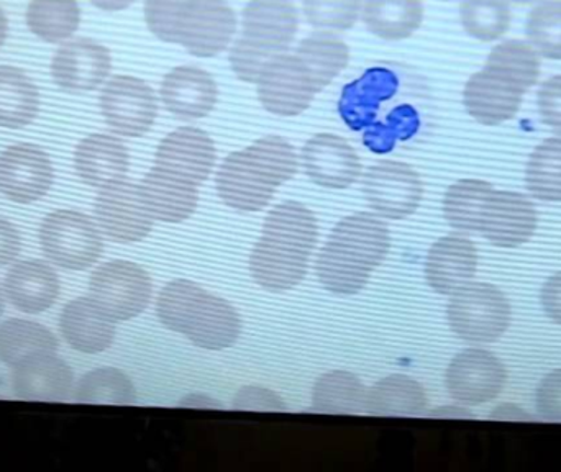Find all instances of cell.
<instances>
[{
  "mask_svg": "<svg viewBox=\"0 0 561 472\" xmlns=\"http://www.w3.org/2000/svg\"><path fill=\"white\" fill-rule=\"evenodd\" d=\"M362 7V0H302L304 15L310 25L336 32L355 26Z\"/></svg>",
  "mask_w": 561,
  "mask_h": 472,
  "instance_id": "cell-41",
  "label": "cell"
},
{
  "mask_svg": "<svg viewBox=\"0 0 561 472\" xmlns=\"http://www.w3.org/2000/svg\"><path fill=\"white\" fill-rule=\"evenodd\" d=\"M363 22L366 28L386 42H401L421 28L422 0H365Z\"/></svg>",
  "mask_w": 561,
  "mask_h": 472,
  "instance_id": "cell-28",
  "label": "cell"
},
{
  "mask_svg": "<svg viewBox=\"0 0 561 472\" xmlns=\"http://www.w3.org/2000/svg\"><path fill=\"white\" fill-rule=\"evenodd\" d=\"M503 362L484 349H465L447 369L448 394L467 405L493 401L506 384Z\"/></svg>",
  "mask_w": 561,
  "mask_h": 472,
  "instance_id": "cell-15",
  "label": "cell"
},
{
  "mask_svg": "<svg viewBox=\"0 0 561 472\" xmlns=\"http://www.w3.org/2000/svg\"><path fill=\"white\" fill-rule=\"evenodd\" d=\"M7 26H9V22H7L5 13L0 9V46L3 45L7 38Z\"/></svg>",
  "mask_w": 561,
  "mask_h": 472,
  "instance_id": "cell-50",
  "label": "cell"
},
{
  "mask_svg": "<svg viewBox=\"0 0 561 472\" xmlns=\"http://www.w3.org/2000/svg\"><path fill=\"white\" fill-rule=\"evenodd\" d=\"M48 154L35 145H15L0 154V193L20 204L42 199L53 184Z\"/></svg>",
  "mask_w": 561,
  "mask_h": 472,
  "instance_id": "cell-16",
  "label": "cell"
},
{
  "mask_svg": "<svg viewBox=\"0 0 561 472\" xmlns=\"http://www.w3.org/2000/svg\"><path fill=\"white\" fill-rule=\"evenodd\" d=\"M425 407V389L404 375L382 379L366 395V412L375 417H414L422 414Z\"/></svg>",
  "mask_w": 561,
  "mask_h": 472,
  "instance_id": "cell-29",
  "label": "cell"
},
{
  "mask_svg": "<svg viewBox=\"0 0 561 472\" xmlns=\"http://www.w3.org/2000/svg\"><path fill=\"white\" fill-rule=\"evenodd\" d=\"M297 58L304 62L319 91L325 89L348 66L350 48L340 36L319 32L304 38L296 49Z\"/></svg>",
  "mask_w": 561,
  "mask_h": 472,
  "instance_id": "cell-31",
  "label": "cell"
},
{
  "mask_svg": "<svg viewBox=\"0 0 561 472\" xmlns=\"http://www.w3.org/2000/svg\"><path fill=\"white\" fill-rule=\"evenodd\" d=\"M365 384L352 372L332 371L313 385L312 407L320 414H358L366 405Z\"/></svg>",
  "mask_w": 561,
  "mask_h": 472,
  "instance_id": "cell-33",
  "label": "cell"
},
{
  "mask_svg": "<svg viewBox=\"0 0 561 472\" xmlns=\"http://www.w3.org/2000/svg\"><path fill=\"white\" fill-rule=\"evenodd\" d=\"M75 168L84 183L102 189L127 176V148L111 135H91L76 148Z\"/></svg>",
  "mask_w": 561,
  "mask_h": 472,
  "instance_id": "cell-26",
  "label": "cell"
},
{
  "mask_svg": "<svg viewBox=\"0 0 561 472\" xmlns=\"http://www.w3.org/2000/svg\"><path fill=\"white\" fill-rule=\"evenodd\" d=\"M95 219L104 235L117 243H135L150 235L153 216L141 196L140 184L122 180L102 187Z\"/></svg>",
  "mask_w": 561,
  "mask_h": 472,
  "instance_id": "cell-12",
  "label": "cell"
},
{
  "mask_svg": "<svg viewBox=\"0 0 561 472\" xmlns=\"http://www.w3.org/2000/svg\"><path fill=\"white\" fill-rule=\"evenodd\" d=\"M101 112L112 130L124 137H141L153 127L158 114L153 89L131 76H115L101 94Z\"/></svg>",
  "mask_w": 561,
  "mask_h": 472,
  "instance_id": "cell-13",
  "label": "cell"
},
{
  "mask_svg": "<svg viewBox=\"0 0 561 472\" xmlns=\"http://www.w3.org/2000/svg\"><path fill=\"white\" fill-rule=\"evenodd\" d=\"M460 19L468 35L480 42H494L510 28V3L507 0H463Z\"/></svg>",
  "mask_w": 561,
  "mask_h": 472,
  "instance_id": "cell-38",
  "label": "cell"
},
{
  "mask_svg": "<svg viewBox=\"0 0 561 472\" xmlns=\"http://www.w3.org/2000/svg\"><path fill=\"white\" fill-rule=\"evenodd\" d=\"M197 184L153 166L140 183L141 196L154 220L181 223L193 216L199 200Z\"/></svg>",
  "mask_w": 561,
  "mask_h": 472,
  "instance_id": "cell-25",
  "label": "cell"
},
{
  "mask_svg": "<svg viewBox=\"0 0 561 472\" xmlns=\"http://www.w3.org/2000/svg\"><path fill=\"white\" fill-rule=\"evenodd\" d=\"M537 411L540 417L561 424V369L550 372L537 389Z\"/></svg>",
  "mask_w": 561,
  "mask_h": 472,
  "instance_id": "cell-43",
  "label": "cell"
},
{
  "mask_svg": "<svg viewBox=\"0 0 561 472\" xmlns=\"http://www.w3.org/2000/svg\"><path fill=\"white\" fill-rule=\"evenodd\" d=\"M477 247L460 235L440 238L425 261V277L435 292L454 296L471 283L477 273Z\"/></svg>",
  "mask_w": 561,
  "mask_h": 472,
  "instance_id": "cell-22",
  "label": "cell"
},
{
  "mask_svg": "<svg viewBox=\"0 0 561 472\" xmlns=\"http://www.w3.org/2000/svg\"><path fill=\"white\" fill-rule=\"evenodd\" d=\"M493 193V186L484 181H458L445 194V219L454 229L461 232H478L484 207Z\"/></svg>",
  "mask_w": 561,
  "mask_h": 472,
  "instance_id": "cell-35",
  "label": "cell"
},
{
  "mask_svg": "<svg viewBox=\"0 0 561 472\" xmlns=\"http://www.w3.org/2000/svg\"><path fill=\"white\" fill-rule=\"evenodd\" d=\"M58 342L55 335L39 323L12 319L0 325V361L19 366L32 356L55 353Z\"/></svg>",
  "mask_w": 561,
  "mask_h": 472,
  "instance_id": "cell-32",
  "label": "cell"
},
{
  "mask_svg": "<svg viewBox=\"0 0 561 472\" xmlns=\"http://www.w3.org/2000/svg\"><path fill=\"white\" fill-rule=\"evenodd\" d=\"M186 0H147L145 22L150 32L164 43H176V23Z\"/></svg>",
  "mask_w": 561,
  "mask_h": 472,
  "instance_id": "cell-42",
  "label": "cell"
},
{
  "mask_svg": "<svg viewBox=\"0 0 561 472\" xmlns=\"http://www.w3.org/2000/svg\"><path fill=\"white\" fill-rule=\"evenodd\" d=\"M13 392L23 401H65L75 384L72 369L55 353L32 356L15 366Z\"/></svg>",
  "mask_w": 561,
  "mask_h": 472,
  "instance_id": "cell-24",
  "label": "cell"
},
{
  "mask_svg": "<svg viewBox=\"0 0 561 472\" xmlns=\"http://www.w3.org/2000/svg\"><path fill=\"white\" fill-rule=\"evenodd\" d=\"M513 2H516V3H530V2H534V0H513Z\"/></svg>",
  "mask_w": 561,
  "mask_h": 472,
  "instance_id": "cell-52",
  "label": "cell"
},
{
  "mask_svg": "<svg viewBox=\"0 0 561 472\" xmlns=\"http://www.w3.org/2000/svg\"><path fill=\"white\" fill-rule=\"evenodd\" d=\"M5 293L20 312L39 313L55 303L59 293L58 276L42 261H22L7 274Z\"/></svg>",
  "mask_w": 561,
  "mask_h": 472,
  "instance_id": "cell-27",
  "label": "cell"
},
{
  "mask_svg": "<svg viewBox=\"0 0 561 472\" xmlns=\"http://www.w3.org/2000/svg\"><path fill=\"white\" fill-rule=\"evenodd\" d=\"M115 322L117 320L91 296L79 297L62 309L59 329L72 349L95 355L114 342Z\"/></svg>",
  "mask_w": 561,
  "mask_h": 472,
  "instance_id": "cell-23",
  "label": "cell"
},
{
  "mask_svg": "<svg viewBox=\"0 0 561 472\" xmlns=\"http://www.w3.org/2000/svg\"><path fill=\"white\" fill-rule=\"evenodd\" d=\"M302 166L310 181L329 189H345L358 180L362 163L352 145L339 135L320 134L302 148Z\"/></svg>",
  "mask_w": 561,
  "mask_h": 472,
  "instance_id": "cell-17",
  "label": "cell"
},
{
  "mask_svg": "<svg viewBox=\"0 0 561 472\" xmlns=\"http://www.w3.org/2000/svg\"><path fill=\"white\" fill-rule=\"evenodd\" d=\"M391 244L386 223L373 214L346 217L330 233L317 257L316 273L330 292L352 296L368 284Z\"/></svg>",
  "mask_w": 561,
  "mask_h": 472,
  "instance_id": "cell-4",
  "label": "cell"
},
{
  "mask_svg": "<svg viewBox=\"0 0 561 472\" xmlns=\"http://www.w3.org/2000/svg\"><path fill=\"white\" fill-rule=\"evenodd\" d=\"M111 69V51L89 38L65 43L51 62L56 84L69 92L94 91L107 79Z\"/></svg>",
  "mask_w": 561,
  "mask_h": 472,
  "instance_id": "cell-19",
  "label": "cell"
},
{
  "mask_svg": "<svg viewBox=\"0 0 561 472\" xmlns=\"http://www.w3.org/2000/svg\"><path fill=\"white\" fill-rule=\"evenodd\" d=\"M259 99L263 107L279 117H296L312 104L319 88L309 69L289 51L273 58L260 72Z\"/></svg>",
  "mask_w": 561,
  "mask_h": 472,
  "instance_id": "cell-11",
  "label": "cell"
},
{
  "mask_svg": "<svg viewBox=\"0 0 561 472\" xmlns=\"http://www.w3.org/2000/svg\"><path fill=\"white\" fill-rule=\"evenodd\" d=\"M317 241V220L306 206L284 203L266 217L262 238L250 254L256 284L272 290L294 289L307 273Z\"/></svg>",
  "mask_w": 561,
  "mask_h": 472,
  "instance_id": "cell-1",
  "label": "cell"
},
{
  "mask_svg": "<svg viewBox=\"0 0 561 472\" xmlns=\"http://www.w3.org/2000/svg\"><path fill=\"white\" fill-rule=\"evenodd\" d=\"M81 9L78 0H32L26 9V25L46 43H59L78 32Z\"/></svg>",
  "mask_w": 561,
  "mask_h": 472,
  "instance_id": "cell-34",
  "label": "cell"
},
{
  "mask_svg": "<svg viewBox=\"0 0 561 472\" xmlns=\"http://www.w3.org/2000/svg\"><path fill=\"white\" fill-rule=\"evenodd\" d=\"M537 229V210L523 194L494 191L484 207L480 230L500 247H516L530 240Z\"/></svg>",
  "mask_w": 561,
  "mask_h": 472,
  "instance_id": "cell-18",
  "label": "cell"
},
{
  "mask_svg": "<svg viewBox=\"0 0 561 472\" xmlns=\"http://www.w3.org/2000/svg\"><path fill=\"white\" fill-rule=\"evenodd\" d=\"M39 243L49 261L71 270L88 269L104 247L94 222L76 210L49 214L39 229Z\"/></svg>",
  "mask_w": 561,
  "mask_h": 472,
  "instance_id": "cell-8",
  "label": "cell"
},
{
  "mask_svg": "<svg viewBox=\"0 0 561 472\" xmlns=\"http://www.w3.org/2000/svg\"><path fill=\"white\" fill-rule=\"evenodd\" d=\"M527 36L546 58L561 59L560 0H547L530 12Z\"/></svg>",
  "mask_w": 561,
  "mask_h": 472,
  "instance_id": "cell-40",
  "label": "cell"
},
{
  "mask_svg": "<svg viewBox=\"0 0 561 472\" xmlns=\"http://www.w3.org/2000/svg\"><path fill=\"white\" fill-rule=\"evenodd\" d=\"M157 313L167 329L204 349L229 348L242 333L239 312L227 300L191 280H173L158 296Z\"/></svg>",
  "mask_w": 561,
  "mask_h": 472,
  "instance_id": "cell-5",
  "label": "cell"
},
{
  "mask_svg": "<svg viewBox=\"0 0 561 472\" xmlns=\"http://www.w3.org/2000/svg\"><path fill=\"white\" fill-rule=\"evenodd\" d=\"M242 26L243 35L230 51V62L239 79L256 82L273 58L289 51L299 15L293 0H250Z\"/></svg>",
  "mask_w": 561,
  "mask_h": 472,
  "instance_id": "cell-6",
  "label": "cell"
},
{
  "mask_svg": "<svg viewBox=\"0 0 561 472\" xmlns=\"http://www.w3.org/2000/svg\"><path fill=\"white\" fill-rule=\"evenodd\" d=\"M3 310V299H2V290H0V315H2Z\"/></svg>",
  "mask_w": 561,
  "mask_h": 472,
  "instance_id": "cell-51",
  "label": "cell"
},
{
  "mask_svg": "<svg viewBox=\"0 0 561 472\" xmlns=\"http://www.w3.org/2000/svg\"><path fill=\"white\" fill-rule=\"evenodd\" d=\"M396 88H398L396 76L385 68H378L375 89H373L371 95H368V97L355 91L352 84L346 85L345 91H343L342 102H340V111H342L343 118L353 128L363 127L366 120L371 118V111L375 114L379 102L391 97L394 94Z\"/></svg>",
  "mask_w": 561,
  "mask_h": 472,
  "instance_id": "cell-39",
  "label": "cell"
},
{
  "mask_svg": "<svg viewBox=\"0 0 561 472\" xmlns=\"http://www.w3.org/2000/svg\"><path fill=\"white\" fill-rule=\"evenodd\" d=\"M540 76V59L526 42L510 39L491 51L486 66L465 85L468 114L483 125L511 120Z\"/></svg>",
  "mask_w": 561,
  "mask_h": 472,
  "instance_id": "cell-2",
  "label": "cell"
},
{
  "mask_svg": "<svg viewBox=\"0 0 561 472\" xmlns=\"http://www.w3.org/2000/svg\"><path fill=\"white\" fill-rule=\"evenodd\" d=\"M216 157V145L206 131L184 127L178 128L161 141L154 157V166L199 186L213 173Z\"/></svg>",
  "mask_w": 561,
  "mask_h": 472,
  "instance_id": "cell-20",
  "label": "cell"
},
{
  "mask_svg": "<svg viewBox=\"0 0 561 472\" xmlns=\"http://www.w3.org/2000/svg\"><path fill=\"white\" fill-rule=\"evenodd\" d=\"M448 323L455 335L468 343H491L504 335L511 322V306L491 284H468L451 297Z\"/></svg>",
  "mask_w": 561,
  "mask_h": 472,
  "instance_id": "cell-7",
  "label": "cell"
},
{
  "mask_svg": "<svg viewBox=\"0 0 561 472\" xmlns=\"http://www.w3.org/2000/svg\"><path fill=\"white\" fill-rule=\"evenodd\" d=\"M20 233L7 220L0 219V266L12 263L20 253Z\"/></svg>",
  "mask_w": 561,
  "mask_h": 472,
  "instance_id": "cell-47",
  "label": "cell"
},
{
  "mask_svg": "<svg viewBox=\"0 0 561 472\" xmlns=\"http://www.w3.org/2000/svg\"><path fill=\"white\" fill-rule=\"evenodd\" d=\"M237 13L226 0H186L176 23V43L197 58H213L229 48Z\"/></svg>",
  "mask_w": 561,
  "mask_h": 472,
  "instance_id": "cell-9",
  "label": "cell"
},
{
  "mask_svg": "<svg viewBox=\"0 0 561 472\" xmlns=\"http://www.w3.org/2000/svg\"><path fill=\"white\" fill-rule=\"evenodd\" d=\"M539 111L542 120L561 134V76L543 82L539 91Z\"/></svg>",
  "mask_w": 561,
  "mask_h": 472,
  "instance_id": "cell-45",
  "label": "cell"
},
{
  "mask_svg": "<svg viewBox=\"0 0 561 472\" xmlns=\"http://www.w3.org/2000/svg\"><path fill=\"white\" fill-rule=\"evenodd\" d=\"M542 299L543 310L547 315L553 320V322L560 323L561 325V273L550 277L542 287Z\"/></svg>",
  "mask_w": 561,
  "mask_h": 472,
  "instance_id": "cell-46",
  "label": "cell"
},
{
  "mask_svg": "<svg viewBox=\"0 0 561 472\" xmlns=\"http://www.w3.org/2000/svg\"><path fill=\"white\" fill-rule=\"evenodd\" d=\"M75 394L79 404L92 405H131L137 399L134 382L115 368L88 372L78 382Z\"/></svg>",
  "mask_w": 561,
  "mask_h": 472,
  "instance_id": "cell-36",
  "label": "cell"
},
{
  "mask_svg": "<svg viewBox=\"0 0 561 472\" xmlns=\"http://www.w3.org/2000/svg\"><path fill=\"white\" fill-rule=\"evenodd\" d=\"M527 187L543 203H561V138H549L527 164Z\"/></svg>",
  "mask_w": 561,
  "mask_h": 472,
  "instance_id": "cell-37",
  "label": "cell"
},
{
  "mask_svg": "<svg viewBox=\"0 0 561 472\" xmlns=\"http://www.w3.org/2000/svg\"><path fill=\"white\" fill-rule=\"evenodd\" d=\"M363 194L376 214L385 219L401 220L417 210L424 187L414 168L398 161H382L369 168Z\"/></svg>",
  "mask_w": 561,
  "mask_h": 472,
  "instance_id": "cell-14",
  "label": "cell"
},
{
  "mask_svg": "<svg viewBox=\"0 0 561 472\" xmlns=\"http://www.w3.org/2000/svg\"><path fill=\"white\" fill-rule=\"evenodd\" d=\"M233 407L237 411H263L280 412L284 411V402L280 401L275 392L263 388H243L233 399Z\"/></svg>",
  "mask_w": 561,
  "mask_h": 472,
  "instance_id": "cell-44",
  "label": "cell"
},
{
  "mask_svg": "<svg viewBox=\"0 0 561 472\" xmlns=\"http://www.w3.org/2000/svg\"><path fill=\"white\" fill-rule=\"evenodd\" d=\"M91 2L105 12H118V10L128 9L135 0H91Z\"/></svg>",
  "mask_w": 561,
  "mask_h": 472,
  "instance_id": "cell-48",
  "label": "cell"
},
{
  "mask_svg": "<svg viewBox=\"0 0 561 472\" xmlns=\"http://www.w3.org/2000/svg\"><path fill=\"white\" fill-rule=\"evenodd\" d=\"M299 161L289 141L265 137L226 158L217 171V193L226 206L256 212L272 203L276 189L296 176Z\"/></svg>",
  "mask_w": 561,
  "mask_h": 472,
  "instance_id": "cell-3",
  "label": "cell"
},
{
  "mask_svg": "<svg viewBox=\"0 0 561 472\" xmlns=\"http://www.w3.org/2000/svg\"><path fill=\"white\" fill-rule=\"evenodd\" d=\"M493 417L504 418V421H507V418H516V421H519V418H530L529 415L524 414L514 405H503L500 411L494 412Z\"/></svg>",
  "mask_w": 561,
  "mask_h": 472,
  "instance_id": "cell-49",
  "label": "cell"
},
{
  "mask_svg": "<svg viewBox=\"0 0 561 472\" xmlns=\"http://www.w3.org/2000/svg\"><path fill=\"white\" fill-rule=\"evenodd\" d=\"M161 101L181 120H197L214 111L219 97L216 79L196 66H178L161 82Z\"/></svg>",
  "mask_w": 561,
  "mask_h": 472,
  "instance_id": "cell-21",
  "label": "cell"
},
{
  "mask_svg": "<svg viewBox=\"0 0 561 472\" xmlns=\"http://www.w3.org/2000/svg\"><path fill=\"white\" fill-rule=\"evenodd\" d=\"M38 108L39 92L32 79L22 69L0 66V127H26Z\"/></svg>",
  "mask_w": 561,
  "mask_h": 472,
  "instance_id": "cell-30",
  "label": "cell"
},
{
  "mask_svg": "<svg viewBox=\"0 0 561 472\" xmlns=\"http://www.w3.org/2000/svg\"><path fill=\"white\" fill-rule=\"evenodd\" d=\"M89 292L115 320H130L147 309L153 287L144 267L130 261H111L94 270Z\"/></svg>",
  "mask_w": 561,
  "mask_h": 472,
  "instance_id": "cell-10",
  "label": "cell"
}]
</instances>
